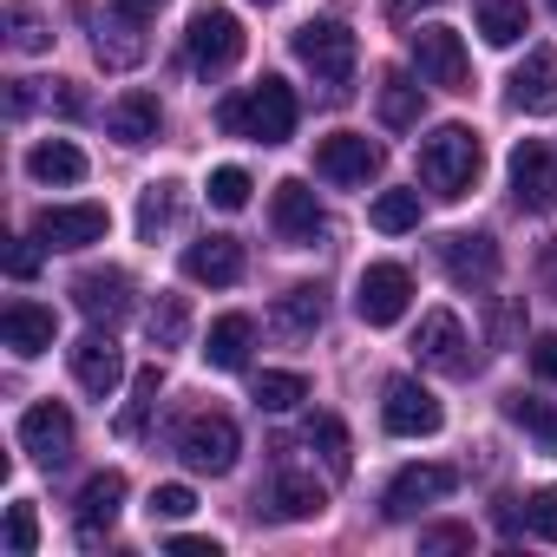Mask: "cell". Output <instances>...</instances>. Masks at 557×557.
<instances>
[{
    "instance_id": "1",
    "label": "cell",
    "mask_w": 557,
    "mask_h": 557,
    "mask_svg": "<svg viewBox=\"0 0 557 557\" xmlns=\"http://www.w3.org/2000/svg\"><path fill=\"white\" fill-rule=\"evenodd\" d=\"M216 125L236 132V138H249V145H289L296 138V92L262 73L249 92H236V99L216 106Z\"/></svg>"
},
{
    "instance_id": "2",
    "label": "cell",
    "mask_w": 557,
    "mask_h": 557,
    "mask_svg": "<svg viewBox=\"0 0 557 557\" xmlns=\"http://www.w3.org/2000/svg\"><path fill=\"white\" fill-rule=\"evenodd\" d=\"M485 171V151H479V132L472 125H440L433 138H420V184L446 203H459Z\"/></svg>"
},
{
    "instance_id": "3",
    "label": "cell",
    "mask_w": 557,
    "mask_h": 557,
    "mask_svg": "<svg viewBox=\"0 0 557 557\" xmlns=\"http://www.w3.org/2000/svg\"><path fill=\"white\" fill-rule=\"evenodd\" d=\"M296 60L315 73V86L329 99H348V79H355L361 47H355V34L342 21H309V27H296Z\"/></svg>"
},
{
    "instance_id": "4",
    "label": "cell",
    "mask_w": 557,
    "mask_h": 557,
    "mask_svg": "<svg viewBox=\"0 0 557 557\" xmlns=\"http://www.w3.org/2000/svg\"><path fill=\"white\" fill-rule=\"evenodd\" d=\"M184 60L197 79H216L243 60V21L230 8H197L190 14V34H184Z\"/></svg>"
},
{
    "instance_id": "5",
    "label": "cell",
    "mask_w": 557,
    "mask_h": 557,
    "mask_svg": "<svg viewBox=\"0 0 557 557\" xmlns=\"http://www.w3.org/2000/svg\"><path fill=\"white\" fill-rule=\"evenodd\" d=\"M407 302H413V275H407L400 262H368V269H361V283H355V315H361L368 329H394V322L407 315Z\"/></svg>"
},
{
    "instance_id": "6",
    "label": "cell",
    "mask_w": 557,
    "mask_h": 557,
    "mask_svg": "<svg viewBox=\"0 0 557 557\" xmlns=\"http://www.w3.org/2000/svg\"><path fill=\"white\" fill-rule=\"evenodd\" d=\"M236 453H243V440H236V420H223V413H197V420H184V433H177V459H184L190 472L223 479V472L236 466Z\"/></svg>"
},
{
    "instance_id": "7",
    "label": "cell",
    "mask_w": 557,
    "mask_h": 557,
    "mask_svg": "<svg viewBox=\"0 0 557 557\" xmlns=\"http://www.w3.org/2000/svg\"><path fill=\"white\" fill-rule=\"evenodd\" d=\"M407 53H413V73H420V86H440V92H466L472 66H466V40H459L453 27H420Z\"/></svg>"
},
{
    "instance_id": "8",
    "label": "cell",
    "mask_w": 557,
    "mask_h": 557,
    "mask_svg": "<svg viewBox=\"0 0 557 557\" xmlns=\"http://www.w3.org/2000/svg\"><path fill=\"white\" fill-rule=\"evenodd\" d=\"M433 256H440V269L459 289H492L498 283V243L485 230H453V236L433 243Z\"/></svg>"
},
{
    "instance_id": "9",
    "label": "cell",
    "mask_w": 557,
    "mask_h": 557,
    "mask_svg": "<svg viewBox=\"0 0 557 557\" xmlns=\"http://www.w3.org/2000/svg\"><path fill=\"white\" fill-rule=\"evenodd\" d=\"M269 223H275V236L296 243V249H309V243H322V236H329V210L315 203V190H309L302 177L275 184V197H269Z\"/></svg>"
},
{
    "instance_id": "10",
    "label": "cell",
    "mask_w": 557,
    "mask_h": 557,
    "mask_svg": "<svg viewBox=\"0 0 557 557\" xmlns=\"http://www.w3.org/2000/svg\"><path fill=\"white\" fill-rule=\"evenodd\" d=\"M106 230H112L106 203H47L34 216V236L47 249H86V243H106Z\"/></svg>"
},
{
    "instance_id": "11",
    "label": "cell",
    "mask_w": 557,
    "mask_h": 557,
    "mask_svg": "<svg viewBox=\"0 0 557 557\" xmlns=\"http://www.w3.org/2000/svg\"><path fill=\"white\" fill-rule=\"evenodd\" d=\"M66 361H73V381H79L92 400H112V394L125 387V355H119L112 329H92V335H79V342L66 348Z\"/></svg>"
},
{
    "instance_id": "12",
    "label": "cell",
    "mask_w": 557,
    "mask_h": 557,
    "mask_svg": "<svg viewBox=\"0 0 557 557\" xmlns=\"http://www.w3.org/2000/svg\"><path fill=\"white\" fill-rule=\"evenodd\" d=\"M73 446H79V426H73V413L60 400H34L21 413V453H34L40 466H66Z\"/></svg>"
},
{
    "instance_id": "13",
    "label": "cell",
    "mask_w": 557,
    "mask_h": 557,
    "mask_svg": "<svg viewBox=\"0 0 557 557\" xmlns=\"http://www.w3.org/2000/svg\"><path fill=\"white\" fill-rule=\"evenodd\" d=\"M381 420H387V433L394 440H433L440 433V420H446V407L420 387V381H387V400H381Z\"/></svg>"
},
{
    "instance_id": "14",
    "label": "cell",
    "mask_w": 557,
    "mask_h": 557,
    "mask_svg": "<svg viewBox=\"0 0 557 557\" xmlns=\"http://www.w3.org/2000/svg\"><path fill=\"white\" fill-rule=\"evenodd\" d=\"M381 164H387V151L361 132H335V138L315 145V171L329 184H368V177H381Z\"/></svg>"
},
{
    "instance_id": "15",
    "label": "cell",
    "mask_w": 557,
    "mask_h": 557,
    "mask_svg": "<svg viewBox=\"0 0 557 557\" xmlns=\"http://www.w3.org/2000/svg\"><path fill=\"white\" fill-rule=\"evenodd\" d=\"M511 203L531 210V216L557 210V158H550L537 138H524V145L511 151Z\"/></svg>"
},
{
    "instance_id": "16",
    "label": "cell",
    "mask_w": 557,
    "mask_h": 557,
    "mask_svg": "<svg viewBox=\"0 0 557 557\" xmlns=\"http://www.w3.org/2000/svg\"><path fill=\"white\" fill-rule=\"evenodd\" d=\"M505 99H511V112H524V119H550V112H557V53H550V47H531L524 66L505 79Z\"/></svg>"
},
{
    "instance_id": "17",
    "label": "cell",
    "mask_w": 557,
    "mask_h": 557,
    "mask_svg": "<svg viewBox=\"0 0 557 557\" xmlns=\"http://www.w3.org/2000/svg\"><path fill=\"white\" fill-rule=\"evenodd\" d=\"M73 302H79L86 322L112 329V322L132 315V275H125V269H86L79 283H73Z\"/></svg>"
},
{
    "instance_id": "18",
    "label": "cell",
    "mask_w": 557,
    "mask_h": 557,
    "mask_svg": "<svg viewBox=\"0 0 557 557\" xmlns=\"http://www.w3.org/2000/svg\"><path fill=\"white\" fill-rule=\"evenodd\" d=\"M413 355H420V368H440V374H466V368H472V355H466V329H459V315H453V309L420 315Z\"/></svg>"
},
{
    "instance_id": "19",
    "label": "cell",
    "mask_w": 557,
    "mask_h": 557,
    "mask_svg": "<svg viewBox=\"0 0 557 557\" xmlns=\"http://www.w3.org/2000/svg\"><path fill=\"white\" fill-rule=\"evenodd\" d=\"M453 485H459L453 466H407V472H394V485H387V518H420V511L440 505Z\"/></svg>"
},
{
    "instance_id": "20",
    "label": "cell",
    "mask_w": 557,
    "mask_h": 557,
    "mask_svg": "<svg viewBox=\"0 0 557 557\" xmlns=\"http://www.w3.org/2000/svg\"><path fill=\"white\" fill-rule=\"evenodd\" d=\"M119 505H125V472H92V479L79 485V511H73V524H79V544H99V537L112 531Z\"/></svg>"
},
{
    "instance_id": "21",
    "label": "cell",
    "mask_w": 557,
    "mask_h": 557,
    "mask_svg": "<svg viewBox=\"0 0 557 557\" xmlns=\"http://www.w3.org/2000/svg\"><path fill=\"white\" fill-rule=\"evenodd\" d=\"M184 275H190V283H210V289L243 283V243L236 236H197L184 249Z\"/></svg>"
},
{
    "instance_id": "22",
    "label": "cell",
    "mask_w": 557,
    "mask_h": 557,
    "mask_svg": "<svg viewBox=\"0 0 557 557\" xmlns=\"http://www.w3.org/2000/svg\"><path fill=\"white\" fill-rule=\"evenodd\" d=\"M53 335H60V322H53V309H40V302H8V315H0V342H8L21 361L47 355Z\"/></svg>"
},
{
    "instance_id": "23",
    "label": "cell",
    "mask_w": 557,
    "mask_h": 557,
    "mask_svg": "<svg viewBox=\"0 0 557 557\" xmlns=\"http://www.w3.org/2000/svg\"><path fill=\"white\" fill-rule=\"evenodd\" d=\"M92 53H99V66H106V73H125V66H138V60H145V27H138V21H125L119 8H106Z\"/></svg>"
},
{
    "instance_id": "24",
    "label": "cell",
    "mask_w": 557,
    "mask_h": 557,
    "mask_svg": "<svg viewBox=\"0 0 557 557\" xmlns=\"http://www.w3.org/2000/svg\"><path fill=\"white\" fill-rule=\"evenodd\" d=\"M106 125H112V138L119 145H151L158 138V125H164V106H158V92H125L112 112H106Z\"/></svg>"
},
{
    "instance_id": "25",
    "label": "cell",
    "mask_w": 557,
    "mask_h": 557,
    "mask_svg": "<svg viewBox=\"0 0 557 557\" xmlns=\"http://www.w3.org/2000/svg\"><path fill=\"white\" fill-rule=\"evenodd\" d=\"M27 177H34V184H79V177H86V151H79L73 138H40V145L27 151Z\"/></svg>"
},
{
    "instance_id": "26",
    "label": "cell",
    "mask_w": 557,
    "mask_h": 557,
    "mask_svg": "<svg viewBox=\"0 0 557 557\" xmlns=\"http://www.w3.org/2000/svg\"><path fill=\"white\" fill-rule=\"evenodd\" d=\"M269 505H275V518H322V505H329V492L309 479V472H275V485H269Z\"/></svg>"
},
{
    "instance_id": "27",
    "label": "cell",
    "mask_w": 557,
    "mask_h": 557,
    "mask_svg": "<svg viewBox=\"0 0 557 557\" xmlns=\"http://www.w3.org/2000/svg\"><path fill=\"white\" fill-rule=\"evenodd\" d=\"M249 342H256V322H249V315H223V322L210 329V342H203V361H210L216 374H236V368L249 361Z\"/></svg>"
},
{
    "instance_id": "28",
    "label": "cell",
    "mask_w": 557,
    "mask_h": 557,
    "mask_svg": "<svg viewBox=\"0 0 557 557\" xmlns=\"http://www.w3.org/2000/svg\"><path fill=\"white\" fill-rule=\"evenodd\" d=\"M177 216H184V184H171V177L164 184H145V197H138V236L158 243Z\"/></svg>"
},
{
    "instance_id": "29",
    "label": "cell",
    "mask_w": 557,
    "mask_h": 557,
    "mask_svg": "<svg viewBox=\"0 0 557 557\" xmlns=\"http://www.w3.org/2000/svg\"><path fill=\"white\" fill-rule=\"evenodd\" d=\"M322 322H329V302H322L315 283H296L283 302H275V329H283V335H315Z\"/></svg>"
},
{
    "instance_id": "30",
    "label": "cell",
    "mask_w": 557,
    "mask_h": 557,
    "mask_svg": "<svg viewBox=\"0 0 557 557\" xmlns=\"http://www.w3.org/2000/svg\"><path fill=\"white\" fill-rule=\"evenodd\" d=\"M505 420H511L518 433H531L537 453H557V407H544V400H531V394H505Z\"/></svg>"
},
{
    "instance_id": "31",
    "label": "cell",
    "mask_w": 557,
    "mask_h": 557,
    "mask_svg": "<svg viewBox=\"0 0 557 557\" xmlns=\"http://www.w3.org/2000/svg\"><path fill=\"white\" fill-rule=\"evenodd\" d=\"M381 125L387 132H413L420 125V86L407 73H387L381 79Z\"/></svg>"
},
{
    "instance_id": "32",
    "label": "cell",
    "mask_w": 557,
    "mask_h": 557,
    "mask_svg": "<svg viewBox=\"0 0 557 557\" xmlns=\"http://www.w3.org/2000/svg\"><path fill=\"white\" fill-rule=\"evenodd\" d=\"M145 335H151L158 355H164V348H184V335H190V302H184V296H158L151 315H145Z\"/></svg>"
},
{
    "instance_id": "33",
    "label": "cell",
    "mask_w": 557,
    "mask_h": 557,
    "mask_svg": "<svg viewBox=\"0 0 557 557\" xmlns=\"http://www.w3.org/2000/svg\"><path fill=\"white\" fill-rule=\"evenodd\" d=\"M309 446L322 453L329 479H348V466H355V446H348V426H342L335 413H315V420H309Z\"/></svg>"
},
{
    "instance_id": "34",
    "label": "cell",
    "mask_w": 557,
    "mask_h": 557,
    "mask_svg": "<svg viewBox=\"0 0 557 557\" xmlns=\"http://www.w3.org/2000/svg\"><path fill=\"white\" fill-rule=\"evenodd\" d=\"M479 34H485V47H518L524 40V0H479Z\"/></svg>"
},
{
    "instance_id": "35",
    "label": "cell",
    "mask_w": 557,
    "mask_h": 557,
    "mask_svg": "<svg viewBox=\"0 0 557 557\" xmlns=\"http://www.w3.org/2000/svg\"><path fill=\"white\" fill-rule=\"evenodd\" d=\"M302 400H309V381H302V374H289V368L256 374V407H262V413H289V407H302Z\"/></svg>"
},
{
    "instance_id": "36",
    "label": "cell",
    "mask_w": 557,
    "mask_h": 557,
    "mask_svg": "<svg viewBox=\"0 0 557 557\" xmlns=\"http://www.w3.org/2000/svg\"><path fill=\"white\" fill-rule=\"evenodd\" d=\"M368 223H374V230H387V236L420 230V190H381V197H374V210H368Z\"/></svg>"
},
{
    "instance_id": "37",
    "label": "cell",
    "mask_w": 557,
    "mask_h": 557,
    "mask_svg": "<svg viewBox=\"0 0 557 557\" xmlns=\"http://www.w3.org/2000/svg\"><path fill=\"white\" fill-rule=\"evenodd\" d=\"M158 394H164V368H138V374H132V407L119 413V433H125V440H132V433H145V420H151Z\"/></svg>"
},
{
    "instance_id": "38",
    "label": "cell",
    "mask_w": 557,
    "mask_h": 557,
    "mask_svg": "<svg viewBox=\"0 0 557 557\" xmlns=\"http://www.w3.org/2000/svg\"><path fill=\"white\" fill-rule=\"evenodd\" d=\"M8 47L14 53H47L53 47V27L27 8V0H8Z\"/></svg>"
},
{
    "instance_id": "39",
    "label": "cell",
    "mask_w": 557,
    "mask_h": 557,
    "mask_svg": "<svg viewBox=\"0 0 557 557\" xmlns=\"http://www.w3.org/2000/svg\"><path fill=\"white\" fill-rule=\"evenodd\" d=\"M249 190H256V184H249V171H236V164L210 171V203H216V210H243V203H249Z\"/></svg>"
},
{
    "instance_id": "40",
    "label": "cell",
    "mask_w": 557,
    "mask_h": 557,
    "mask_svg": "<svg viewBox=\"0 0 557 557\" xmlns=\"http://www.w3.org/2000/svg\"><path fill=\"white\" fill-rule=\"evenodd\" d=\"M8 550H14V557H34V550H40V518H34L27 498L8 505Z\"/></svg>"
},
{
    "instance_id": "41",
    "label": "cell",
    "mask_w": 557,
    "mask_h": 557,
    "mask_svg": "<svg viewBox=\"0 0 557 557\" xmlns=\"http://www.w3.org/2000/svg\"><path fill=\"white\" fill-rule=\"evenodd\" d=\"M524 531L544 537V544H557V485L531 492V505H524Z\"/></svg>"
},
{
    "instance_id": "42",
    "label": "cell",
    "mask_w": 557,
    "mask_h": 557,
    "mask_svg": "<svg viewBox=\"0 0 557 557\" xmlns=\"http://www.w3.org/2000/svg\"><path fill=\"white\" fill-rule=\"evenodd\" d=\"M197 511V492L190 485H158L151 492V518H190Z\"/></svg>"
},
{
    "instance_id": "43",
    "label": "cell",
    "mask_w": 557,
    "mask_h": 557,
    "mask_svg": "<svg viewBox=\"0 0 557 557\" xmlns=\"http://www.w3.org/2000/svg\"><path fill=\"white\" fill-rule=\"evenodd\" d=\"M420 550H472V524H433L420 531Z\"/></svg>"
},
{
    "instance_id": "44",
    "label": "cell",
    "mask_w": 557,
    "mask_h": 557,
    "mask_svg": "<svg viewBox=\"0 0 557 557\" xmlns=\"http://www.w3.org/2000/svg\"><path fill=\"white\" fill-rule=\"evenodd\" d=\"M34 243H8V275H14V283H34V275H40V249Z\"/></svg>"
},
{
    "instance_id": "45",
    "label": "cell",
    "mask_w": 557,
    "mask_h": 557,
    "mask_svg": "<svg viewBox=\"0 0 557 557\" xmlns=\"http://www.w3.org/2000/svg\"><path fill=\"white\" fill-rule=\"evenodd\" d=\"M531 374L557 381V335H537V342H531Z\"/></svg>"
},
{
    "instance_id": "46",
    "label": "cell",
    "mask_w": 557,
    "mask_h": 557,
    "mask_svg": "<svg viewBox=\"0 0 557 557\" xmlns=\"http://www.w3.org/2000/svg\"><path fill=\"white\" fill-rule=\"evenodd\" d=\"M106 8H119L125 21H138V27H151V21L164 14V0H106Z\"/></svg>"
},
{
    "instance_id": "47",
    "label": "cell",
    "mask_w": 557,
    "mask_h": 557,
    "mask_svg": "<svg viewBox=\"0 0 557 557\" xmlns=\"http://www.w3.org/2000/svg\"><path fill=\"white\" fill-rule=\"evenodd\" d=\"M171 550H177V557H223L216 537H171Z\"/></svg>"
},
{
    "instance_id": "48",
    "label": "cell",
    "mask_w": 557,
    "mask_h": 557,
    "mask_svg": "<svg viewBox=\"0 0 557 557\" xmlns=\"http://www.w3.org/2000/svg\"><path fill=\"white\" fill-rule=\"evenodd\" d=\"M8 112H14V119H27V112H34V79H14V92H8Z\"/></svg>"
},
{
    "instance_id": "49",
    "label": "cell",
    "mask_w": 557,
    "mask_h": 557,
    "mask_svg": "<svg viewBox=\"0 0 557 557\" xmlns=\"http://www.w3.org/2000/svg\"><path fill=\"white\" fill-rule=\"evenodd\" d=\"M53 106H60V112H66V119H79V112H86V99H79V92H73V86H60V92H53Z\"/></svg>"
},
{
    "instance_id": "50",
    "label": "cell",
    "mask_w": 557,
    "mask_h": 557,
    "mask_svg": "<svg viewBox=\"0 0 557 557\" xmlns=\"http://www.w3.org/2000/svg\"><path fill=\"white\" fill-rule=\"evenodd\" d=\"M413 8H440V0H387V14H394V21H407Z\"/></svg>"
},
{
    "instance_id": "51",
    "label": "cell",
    "mask_w": 557,
    "mask_h": 557,
    "mask_svg": "<svg viewBox=\"0 0 557 557\" xmlns=\"http://www.w3.org/2000/svg\"><path fill=\"white\" fill-rule=\"evenodd\" d=\"M256 8H275V0H256Z\"/></svg>"
},
{
    "instance_id": "52",
    "label": "cell",
    "mask_w": 557,
    "mask_h": 557,
    "mask_svg": "<svg viewBox=\"0 0 557 557\" xmlns=\"http://www.w3.org/2000/svg\"><path fill=\"white\" fill-rule=\"evenodd\" d=\"M550 14H557V0H550Z\"/></svg>"
}]
</instances>
